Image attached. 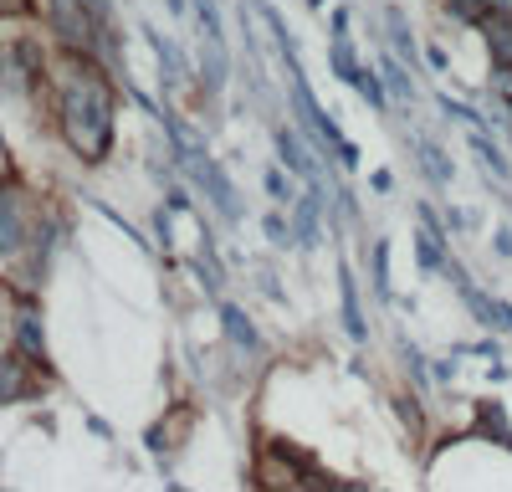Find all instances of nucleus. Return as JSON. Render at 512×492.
Returning <instances> with one entry per match:
<instances>
[{"label":"nucleus","instance_id":"nucleus-7","mask_svg":"<svg viewBox=\"0 0 512 492\" xmlns=\"http://www.w3.org/2000/svg\"><path fill=\"white\" fill-rule=\"evenodd\" d=\"M0 175H6V149H0Z\"/></svg>","mask_w":512,"mask_h":492},{"label":"nucleus","instance_id":"nucleus-5","mask_svg":"<svg viewBox=\"0 0 512 492\" xmlns=\"http://www.w3.org/2000/svg\"><path fill=\"white\" fill-rule=\"evenodd\" d=\"M16 395H26V375L16 359H0V400H16Z\"/></svg>","mask_w":512,"mask_h":492},{"label":"nucleus","instance_id":"nucleus-2","mask_svg":"<svg viewBox=\"0 0 512 492\" xmlns=\"http://www.w3.org/2000/svg\"><path fill=\"white\" fill-rule=\"evenodd\" d=\"M47 21L67 41L72 52H93L98 21H103V0H47Z\"/></svg>","mask_w":512,"mask_h":492},{"label":"nucleus","instance_id":"nucleus-4","mask_svg":"<svg viewBox=\"0 0 512 492\" xmlns=\"http://www.w3.org/2000/svg\"><path fill=\"white\" fill-rule=\"evenodd\" d=\"M487 36H492L497 62H512V21H507V16H492V21H487Z\"/></svg>","mask_w":512,"mask_h":492},{"label":"nucleus","instance_id":"nucleus-3","mask_svg":"<svg viewBox=\"0 0 512 492\" xmlns=\"http://www.w3.org/2000/svg\"><path fill=\"white\" fill-rule=\"evenodd\" d=\"M16 246H21V216L11 200H0V257H11Z\"/></svg>","mask_w":512,"mask_h":492},{"label":"nucleus","instance_id":"nucleus-6","mask_svg":"<svg viewBox=\"0 0 512 492\" xmlns=\"http://www.w3.org/2000/svg\"><path fill=\"white\" fill-rule=\"evenodd\" d=\"M487 11H492V16H507V21H512V0H487Z\"/></svg>","mask_w":512,"mask_h":492},{"label":"nucleus","instance_id":"nucleus-1","mask_svg":"<svg viewBox=\"0 0 512 492\" xmlns=\"http://www.w3.org/2000/svg\"><path fill=\"white\" fill-rule=\"evenodd\" d=\"M57 113H62V134L82 159H103L108 139H113V93L108 82L88 67H72L62 93H57Z\"/></svg>","mask_w":512,"mask_h":492}]
</instances>
